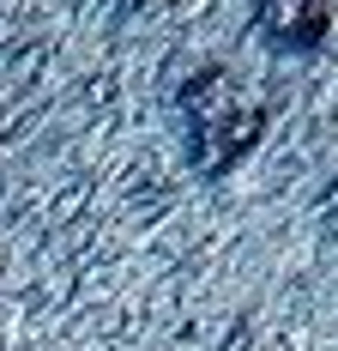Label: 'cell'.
<instances>
[{
  "label": "cell",
  "mask_w": 338,
  "mask_h": 351,
  "mask_svg": "<svg viewBox=\"0 0 338 351\" xmlns=\"http://www.w3.org/2000/svg\"><path fill=\"white\" fill-rule=\"evenodd\" d=\"M181 115H187V158L205 176H224L266 134V109L248 97V85H236L230 67L194 73L181 85Z\"/></svg>",
  "instance_id": "cell-1"
},
{
  "label": "cell",
  "mask_w": 338,
  "mask_h": 351,
  "mask_svg": "<svg viewBox=\"0 0 338 351\" xmlns=\"http://www.w3.org/2000/svg\"><path fill=\"white\" fill-rule=\"evenodd\" d=\"M254 25L272 49L284 55H314L326 31H333V12L320 0H254Z\"/></svg>",
  "instance_id": "cell-2"
}]
</instances>
